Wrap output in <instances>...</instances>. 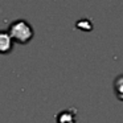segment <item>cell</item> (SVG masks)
Segmentation results:
<instances>
[{
  "label": "cell",
  "mask_w": 123,
  "mask_h": 123,
  "mask_svg": "<svg viewBox=\"0 0 123 123\" xmlns=\"http://www.w3.org/2000/svg\"><path fill=\"white\" fill-rule=\"evenodd\" d=\"M12 40H16L20 44H27L33 37V28L27 20H15L9 25L8 31Z\"/></svg>",
  "instance_id": "obj_1"
},
{
  "label": "cell",
  "mask_w": 123,
  "mask_h": 123,
  "mask_svg": "<svg viewBox=\"0 0 123 123\" xmlns=\"http://www.w3.org/2000/svg\"><path fill=\"white\" fill-rule=\"evenodd\" d=\"M13 48V41L12 37L7 31H0V53L7 54Z\"/></svg>",
  "instance_id": "obj_2"
},
{
  "label": "cell",
  "mask_w": 123,
  "mask_h": 123,
  "mask_svg": "<svg viewBox=\"0 0 123 123\" xmlns=\"http://www.w3.org/2000/svg\"><path fill=\"white\" fill-rule=\"evenodd\" d=\"M57 123H75V110L68 109L57 115Z\"/></svg>",
  "instance_id": "obj_3"
},
{
  "label": "cell",
  "mask_w": 123,
  "mask_h": 123,
  "mask_svg": "<svg viewBox=\"0 0 123 123\" xmlns=\"http://www.w3.org/2000/svg\"><path fill=\"white\" fill-rule=\"evenodd\" d=\"M114 89H115V94H117V97L123 101V74H120L119 77L115 80Z\"/></svg>",
  "instance_id": "obj_4"
}]
</instances>
